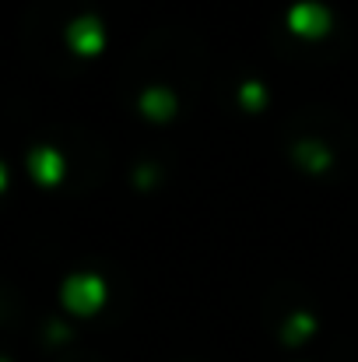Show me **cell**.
I'll return each instance as SVG.
<instances>
[{
    "label": "cell",
    "mask_w": 358,
    "mask_h": 362,
    "mask_svg": "<svg viewBox=\"0 0 358 362\" xmlns=\"http://www.w3.org/2000/svg\"><path fill=\"white\" fill-rule=\"evenodd\" d=\"M0 187H4V165H0Z\"/></svg>",
    "instance_id": "obj_5"
},
{
    "label": "cell",
    "mask_w": 358,
    "mask_h": 362,
    "mask_svg": "<svg viewBox=\"0 0 358 362\" xmlns=\"http://www.w3.org/2000/svg\"><path fill=\"white\" fill-rule=\"evenodd\" d=\"M64 299L74 310H92L102 299V281L99 278H71L67 288H64Z\"/></svg>",
    "instance_id": "obj_1"
},
{
    "label": "cell",
    "mask_w": 358,
    "mask_h": 362,
    "mask_svg": "<svg viewBox=\"0 0 358 362\" xmlns=\"http://www.w3.org/2000/svg\"><path fill=\"white\" fill-rule=\"evenodd\" d=\"M32 169H35V176H39L42 183H53V180L60 176V155H56L53 148H39V151L32 155Z\"/></svg>",
    "instance_id": "obj_2"
},
{
    "label": "cell",
    "mask_w": 358,
    "mask_h": 362,
    "mask_svg": "<svg viewBox=\"0 0 358 362\" xmlns=\"http://www.w3.org/2000/svg\"><path fill=\"white\" fill-rule=\"evenodd\" d=\"M292 25H295L299 32H313V28H323V25H327V14L309 4V7H299V11L292 14Z\"/></svg>",
    "instance_id": "obj_4"
},
{
    "label": "cell",
    "mask_w": 358,
    "mask_h": 362,
    "mask_svg": "<svg viewBox=\"0 0 358 362\" xmlns=\"http://www.w3.org/2000/svg\"><path fill=\"white\" fill-rule=\"evenodd\" d=\"M71 42L78 46V49H95L102 39H99V25L92 21V18H81V21H74L71 25Z\"/></svg>",
    "instance_id": "obj_3"
}]
</instances>
